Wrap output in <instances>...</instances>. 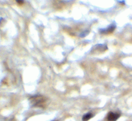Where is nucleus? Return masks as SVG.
Returning a JSON list of instances; mask_svg holds the SVG:
<instances>
[{
	"label": "nucleus",
	"instance_id": "f257e3e1",
	"mask_svg": "<svg viewBox=\"0 0 132 121\" xmlns=\"http://www.w3.org/2000/svg\"><path fill=\"white\" fill-rule=\"evenodd\" d=\"M30 100L32 105L35 107H41L46 102V99L41 96H35L32 97Z\"/></svg>",
	"mask_w": 132,
	"mask_h": 121
},
{
	"label": "nucleus",
	"instance_id": "f03ea898",
	"mask_svg": "<svg viewBox=\"0 0 132 121\" xmlns=\"http://www.w3.org/2000/svg\"><path fill=\"white\" fill-rule=\"evenodd\" d=\"M120 116V114L117 113L110 112L107 114V120L108 121H116Z\"/></svg>",
	"mask_w": 132,
	"mask_h": 121
},
{
	"label": "nucleus",
	"instance_id": "7ed1b4c3",
	"mask_svg": "<svg viewBox=\"0 0 132 121\" xmlns=\"http://www.w3.org/2000/svg\"><path fill=\"white\" fill-rule=\"evenodd\" d=\"M115 28V26L111 25L110 27H108L107 29H103V31L101 32H102V33H103V34L110 33V32H112V31H113L114 30Z\"/></svg>",
	"mask_w": 132,
	"mask_h": 121
},
{
	"label": "nucleus",
	"instance_id": "20e7f679",
	"mask_svg": "<svg viewBox=\"0 0 132 121\" xmlns=\"http://www.w3.org/2000/svg\"><path fill=\"white\" fill-rule=\"evenodd\" d=\"M92 116H93V115L92 113H88L85 114L84 116H83L82 119H83V121H87L89 120L90 119H91Z\"/></svg>",
	"mask_w": 132,
	"mask_h": 121
},
{
	"label": "nucleus",
	"instance_id": "39448f33",
	"mask_svg": "<svg viewBox=\"0 0 132 121\" xmlns=\"http://www.w3.org/2000/svg\"><path fill=\"white\" fill-rule=\"evenodd\" d=\"M17 2H18V3L21 4H23V1H17Z\"/></svg>",
	"mask_w": 132,
	"mask_h": 121
}]
</instances>
